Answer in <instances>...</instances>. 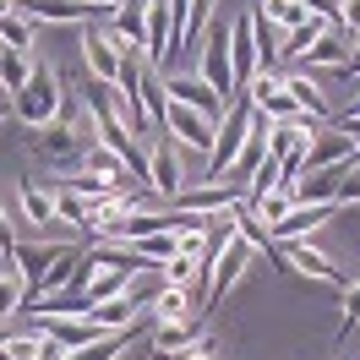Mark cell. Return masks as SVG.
Masks as SVG:
<instances>
[{
    "instance_id": "cell-5",
    "label": "cell",
    "mask_w": 360,
    "mask_h": 360,
    "mask_svg": "<svg viewBox=\"0 0 360 360\" xmlns=\"http://www.w3.org/2000/svg\"><path fill=\"white\" fill-rule=\"evenodd\" d=\"M17 11H22L27 22H71V27H88L98 22V11L104 6H93V0H17Z\"/></svg>"
},
{
    "instance_id": "cell-23",
    "label": "cell",
    "mask_w": 360,
    "mask_h": 360,
    "mask_svg": "<svg viewBox=\"0 0 360 360\" xmlns=\"http://www.w3.org/2000/svg\"><path fill=\"white\" fill-rule=\"evenodd\" d=\"M0 360H44V333H11L0 344Z\"/></svg>"
},
{
    "instance_id": "cell-11",
    "label": "cell",
    "mask_w": 360,
    "mask_h": 360,
    "mask_svg": "<svg viewBox=\"0 0 360 360\" xmlns=\"http://www.w3.org/2000/svg\"><path fill=\"white\" fill-rule=\"evenodd\" d=\"M229 71H235V93L251 88L257 77V39H251V11L229 22Z\"/></svg>"
},
{
    "instance_id": "cell-10",
    "label": "cell",
    "mask_w": 360,
    "mask_h": 360,
    "mask_svg": "<svg viewBox=\"0 0 360 360\" xmlns=\"http://www.w3.org/2000/svg\"><path fill=\"white\" fill-rule=\"evenodd\" d=\"M338 219V202H295L290 213H284V224H273L268 235L273 240H278V246H284V240H306V235H311V229H322V224H333Z\"/></svg>"
},
{
    "instance_id": "cell-17",
    "label": "cell",
    "mask_w": 360,
    "mask_h": 360,
    "mask_svg": "<svg viewBox=\"0 0 360 360\" xmlns=\"http://www.w3.org/2000/svg\"><path fill=\"white\" fill-rule=\"evenodd\" d=\"M27 77H33V55H27V49H0V88L22 93Z\"/></svg>"
},
{
    "instance_id": "cell-7",
    "label": "cell",
    "mask_w": 360,
    "mask_h": 360,
    "mask_svg": "<svg viewBox=\"0 0 360 360\" xmlns=\"http://www.w3.org/2000/svg\"><path fill=\"white\" fill-rule=\"evenodd\" d=\"M148 180H153V191L164 197V207L175 202V191L186 186V175H180V158H175V136H169V131H153V153H148Z\"/></svg>"
},
{
    "instance_id": "cell-4",
    "label": "cell",
    "mask_w": 360,
    "mask_h": 360,
    "mask_svg": "<svg viewBox=\"0 0 360 360\" xmlns=\"http://www.w3.org/2000/svg\"><path fill=\"white\" fill-rule=\"evenodd\" d=\"M82 60H88L93 82L115 88V77H120V39H115L110 22H88L82 27Z\"/></svg>"
},
{
    "instance_id": "cell-16",
    "label": "cell",
    "mask_w": 360,
    "mask_h": 360,
    "mask_svg": "<svg viewBox=\"0 0 360 360\" xmlns=\"http://www.w3.org/2000/svg\"><path fill=\"white\" fill-rule=\"evenodd\" d=\"M322 33H328V22H322V17H306V22H295L290 33L278 39V60H284V55H295V60H300V55H306V49L322 39Z\"/></svg>"
},
{
    "instance_id": "cell-32",
    "label": "cell",
    "mask_w": 360,
    "mask_h": 360,
    "mask_svg": "<svg viewBox=\"0 0 360 360\" xmlns=\"http://www.w3.org/2000/svg\"><path fill=\"white\" fill-rule=\"evenodd\" d=\"M338 131H360V120H338Z\"/></svg>"
},
{
    "instance_id": "cell-6",
    "label": "cell",
    "mask_w": 360,
    "mask_h": 360,
    "mask_svg": "<svg viewBox=\"0 0 360 360\" xmlns=\"http://www.w3.org/2000/svg\"><path fill=\"white\" fill-rule=\"evenodd\" d=\"M164 131L180 136V148H197V153H213V136H219V126L207 120V115L197 110H186V104H164Z\"/></svg>"
},
{
    "instance_id": "cell-34",
    "label": "cell",
    "mask_w": 360,
    "mask_h": 360,
    "mask_svg": "<svg viewBox=\"0 0 360 360\" xmlns=\"http://www.w3.org/2000/svg\"><path fill=\"white\" fill-rule=\"evenodd\" d=\"M0 126H6V104H0Z\"/></svg>"
},
{
    "instance_id": "cell-27",
    "label": "cell",
    "mask_w": 360,
    "mask_h": 360,
    "mask_svg": "<svg viewBox=\"0 0 360 360\" xmlns=\"http://www.w3.org/2000/svg\"><path fill=\"white\" fill-rule=\"evenodd\" d=\"M344 202H355V207H360V158L344 169V180H338V207H344Z\"/></svg>"
},
{
    "instance_id": "cell-2",
    "label": "cell",
    "mask_w": 360,
    "mask_h": 360,
    "mask_svg": "<svg viewBox=\"0 0 360 360\" xmlns=\"http://www.w3.org/2000/svg\"><path fill=\"white\" fill-rule=\"evenodd\" d=\"M246 136H251V98H246V93H235V104H229V115L219 120V136H213V153H207V175H202L207 186L229 175V164L240 158V148H246Z\"/></svg>"
},
{
    "instance_id": "cell-8",
    "label": "cell",
    "mask_w": 360,
    "mask_h": 360,
    "mask_svg": "<svg viewBox=\"0 0 360 360\" xmlns=\"http://www.w3.org/2000/svg\"><path fill=\"white\" fill-rule=\"evenodd\" d=\"M164 93H169L175 104H186V110L207 115L213 126H219V120H224V115H229V104H224V98H219V93H213V88H207L202 77H164Z\"/></svg>"
},
{
    "instance_id": "cell-33",
    "label": "cell",
    "mask_w": 360,
    "mask_h": 360,
    "mask_svg": "<svg viewBox=\"0 0 360 360\" xmlns=\"http://www.w3.org/2000/svg\"><path fill=\"white\" fill-rule=\"evenodd\" d=\"M344 136H349V142H355V153H360V131H344Z\"/></svg>"
},
{
    "instance_id": "cell-20",
    "label": "cell",
    "mask_w": 360,
    "mask_h": 360,
    "mask_svg": "<svg viewBox=\"0 0 360 360\" xmlns=\"http://www.w3.org/2000/svg\"><path fill=\"white\" fill-rule=\"evenodd\" d=\"M300 60H311V66H344V60H349V49H344V33H338V27H328V33H322V39H316V44L300 55Z\"/></svg>"
},
{
    "instance_id": "cell-14",
    "label": "cell",
    "mask_w": 360,
    "mask_h": 360,
    "mask_svg": "<svg viewBox=\"0 0 360 360\" xmlns=\"http://www.w3.org/2000/svg\"><path fill=\"white\" fill-rule=\"evenodd\" d=\"M17 197H22V213H27V224H33V229H60V224H66V219L55 213V191H44L39 180H22Z\"/></svg>"
},
{
    "instance_id": "cell-28",
    "label": "cell",
    "mask_w": 360,
    "mask_h": 360,
    "mask_svg": "<svg viewBox=\"0 0 360 360\" xmlns=\"http://www.w3.org/2000/svg\"><path fill=\"white\" fill-rule=\"evenodd\" d=\"M344 39H360V0H344Z\"/></svg>"
},
{
    "instance_id": "cell-22",
    "label": "cell",
    "mask_w": 360,
    "mask_h": 360,
    "mask_svg": "<svg viewBox=\"0 0 360 360\" xmlns=\"http://www.w3.org/2000/svg\"><path fill=\"white\" fill-rule=\"evenodd\" d=\"M55 213H60L66 224H88L93 202L82 197V191H71V186H55Z\"/></svg>"
},
{
    "instance_id": "cell-24",
    "label": "cell",
    "mask_w": 360,
    "mask_h": 360,
    "mask_svg": "<svg viewBox=\"0 0 360 360\" xmlns=\"http://www.w3.org/2000/svg\"><path fill=\"white\" fill-rule=\"evenodd\" d=\"M22 300H27V284H22V273H0V322L22 311Z\"/></svg>"
},
{
    "instance_id": "cell-21",
    "label": "cell",
    "mask_w": 360,
    "mask_h": 360,
    "mask_svg": "<svg viewBox=\"0 0 360 360\" xmlns=\"http://www.w3.org/2000/svg\"><path fill=\"white\" fill-rule=\"evenodd\" d=\"M257 11H262L273 27H284V33H290L295 22H306V17H311V11L300 6V0H257Z\"/></svg>"
},
{
    "instance_id": "cell-15",
    "label": "cell",
    "mask_w": 360,
    "mask_h": 360,
    "mask_svg": "<svg viewBox=\"0 0 360 360\" xmlns=\"http://www.w3.org/2000/svg\"><path fill=\"white\" fill-rule=\"evenodd\" d=\"M110 27L120 44H142V55H148V6L142 0H120L110 11Z\"/></svg>"
},
{
    "instance_id": "cell-18",
    "label": "cell",
    "mask_w": 360,
    "mask_h": 360,
    "mask_svg": "<svg viewBox=\"0 0 360 360\" xmlns=\"http://www.w3.org/2000/svg\"><path fill=\"white\" fill-rule=\"evenodd\" d=\"M246 207L273 229V224H284V213L295 207V191H290V186H273V191H262V197H257V202H246Z\"/></svg>"
},
{
    "instance_id": "cell-31",
    "label": "cell",
    "mask_w": 360,
    "mask_h": 360,
    "mask_svg": "<svg viewBox=\"0 0 360 360\" xmlns=\"http://www.w3.org/2000/svg\"><path fill=\"white\" fill-rule=\"evenodd\" d=\"M6 17H17V0H0V22H6Z\"/></svg>"
},
{
    "instance_id": "cell-9",
    "label": "cell",
    "mask_w": 360,
    "mask_h": 360,
    "mask_svg": "<svg viewBox=\"0 0 360 360\" xmlns=\"http://www.w3.org/2000/svg\"><path fill=\"white\" fill-rule=\"evenodd\" d=\"M284 257H290V268H295V273L322 278V284H333V290H349V273L333 268V257H328V251L306 246V240H284Z\"/></svg>"
},
{
    "instance_id": "cell-3",
    "label": "cell",
    "mask_w": 360,
    "mask_h": 360,
    "mask_svg": "<svg viewBox=\"0 0 360 360\" xmlns=\"http://www.w3.org/2000/svg\"><path fill=\"white\" fill-rule=\"evenodd\" d=\"M202 82L224 104H235V71H229V22H224V11H213L202 22Z\"/></svg>"
},
{
    "instance_id": "cell-19",
    "label": "cell",
    "mask_w": 360,
    "mask_h": 360,
    "mask_svg": "<svg viewBox=\"0 0 360 360\" xmlns=\"http://www.w3.org/2000/svg\"><path fill=\"white\" fill-rule=\"evenodd\" d=\"M136 311H142V306H136L131 295H115V300H104V306L93 311V322H98L104 333H115V328H131V322H136Z\"/></svg>"
},
{
    "instance_id": "cell-29",
    "label": "cell",
    "mask_w": 360,
    "mask_h": 360,
    "mask_svg": "<svg viewBox=\"0 0 360 360\" xmlns=\"http://www.w3.org/2000/svg\"><path fill=\"white\" fill-rule=\"evenodd\" d=\"M0 251L17 262V235H11V224H6V213H0Z\"/></svg>"
},
{
    "instance_id": "cell-30",
    "label": "cell",
    "mask_w": 360,
    "mask_h": 360,
    "mask_svg": "<svg viewBox=\"0 0 360 360\" xmlns=\"http://www.w3.org/2000/svg\"><path fill=\"white\" fill-rule=\"evenodd\" d=\"M338 71H344V77H360V39H355V49H349V60H344Z\"/></svg>"
},
{
    "instance_id": "cell-1",
    "label": "cell",
    "mask_w": 360,
    "mask_h": 360,
    "mask_svg": "<svg viewBox=\"0 0 360 360\" xmlns=\"http://www.w3.org/2000/svg\"><path fill=\"white\" fill-rule=\"evenodd\" d=\"M60 77H55V66H44V60H33V77H27V88L17 93V120L22 126H33V131H44V126H55L60 120Z\"/></svg>"
},
{
    "instance_id": "cell-35",
    "label": "cell",
    "mask_w": 360,
    "mask_h": 360,
    "mask_svg": "<svg viewBox=\"0 0 360 360\" xmlns=\"http://www.w3.org/2000/svg\"><path fill=\"white\" fill-rule=\"evenodd\" d=\"M142 6H148V0H142Z\"/></svg>"
},
{
    "instance_id": "cell-12",
    "label": "cell",
    "mask_w": 360,
    "mask_h": 360,
    "mask_svg": "<svg viewBox=\"0 0 360 360\" xmlns=\"http://www.w3.org/2000/svg\"><path fill=\"white\" fill-rule=\"evenodd\" d=\"M71 246H22L17 240V268H22V284H27V300H39L44 295V278H49V268L66 257ZM22 300V306H27Z\"/></svg>"
},
{
    "instance_id": "cell-25",
    "label": "cell",
    "mask_w": 360,
    "mask_h": 360,
    "mask_svg": "<svg viewBox=\"0 0 360 360\" xmlns=\"http://www.w3.org/2000/svg\"><path fill=\"white\" fill-rule=\"evenodd\" d=\"M0 49H33V22H27L22 11L0 22Z\"/></svg>"
},
{
    "instance_id": "cell-13",
    "label": "cell",
    "mask_w": 360,
    "mask_h": 360,
    "mask_svg": "<svg viewBox=\"0 0 360 360\" xmlns=\"http://www.w3.org/2000/svg\"><path fill=\"white\" fill-rule=\"evenodd\" d=\"M202 333H207V316H186V322H158V328H153V360L180 355L186 344H197Z\"/></svg>"
},
{
    "instance_id": "cell-26",
    "label": "cell",
    "mask_w": 360,
    "mask_h": 360,
    "mask_svg": "<svg viewBox=\"0 0 360 360\" xmlns=\"http://www.w3.org/2000/svg\"><path fill=\"white\" fill-rule=\"evenodd\" d=\"M355 322H360V284L349 278V290H344V328H338V338L355 333Z\"/></svg>"
}]
</instances>
